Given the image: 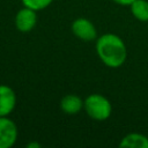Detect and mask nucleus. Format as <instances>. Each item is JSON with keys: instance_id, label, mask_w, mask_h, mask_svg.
Listing matches in <instances>:
<instances>
[{"instance_id": "f257e3e1", "label": "nucleus", "mask_w": 148, "mask_h": 148, "mask_svg": "<svg viewBox=\"0 0 148 148\" xmlns=\"http://www.w3.org/2000/svg\"><path fill=\"white\" fill-rule=\"evenodd\" d=\"M96 52L101 61L110 68H118L123 66L127 58L126 45L116 34H104L97 37Z\"/></svg>"}, {"instance_id": "f03ea898", "label": "nucleus", "mask_w": 148, "mask_h": 148, "mask_svg": "<svg viewBox=\"0 0 148 148\" xmlns=\"http://www.w3.org/2000/svg\"><path fill=\"white\" fill-rule=\"evenodd\" d=\"M83 109L91 119L97 121L106 120L112 113L110 101L101 94H90L83 101Z\"/></svg>"}, {"instance_id": "7ed1b4c3", "label": "nucleus", "mask_w": 148, "mask_h": 148, "mask_svg": "<svg viewBox=\"0 0 148 148\" xmlns=\"http://www.w3.org/2000/svg\"><path fill=\"white\" fill-rule=\"evenodd\" d=\"M17 126L10 118L0 117V148H10L17 140Z\"/></svg>"}, {"instance_id": "20e7f679", "label": "nucleus", "mask_w": 148, "mask_h": 148, "mask_svg": "<svg viewBox=\"0 0 148 148\" xmlns=\"http://www.w3.org/2000/svg\"><path fill=\"white\" fill-rule=\"evenodd\" d=\"M73 35L84 42H91L97 38V30L91 21L86 17H77L72 23Z\"/></svg>"}, {"instance_id": "39448f33", "label": "nucleus", "mask_w": 148, "mask_h": 148, "mask_svg": "<svg viewBox=\"0 0 148 148\" xmlns=\"http://www.w3.org/2000/svg\"><path fill=\"white\" fill-rule=\"evenodd\" d=\"M14 23H15V27L18 31L29 32L37 24V12L31 9V8L23 6V8H21L16 13L15 18H14Z\"/></svg>"}, {"instance_id": "423d86ee", "label": "nucleus", "mask_w": 148, "mask_h": 148, "mask_svg": "<svg viewBox=\"0 0 148 148\" xmlns=\"http://www.w3.org/2000/svg\"><path fill=\"white\" fill-rule=\"evenodd\" d=\"M16 106V94L13 88L0 84V117L9 116Z\"/></svg>"}, {"instance_id": "0eeeda50", "label": "nucleus", "mask_w": 148, "mask_h": 148, "mask_svg": "<svg viewBox=\"0 0 148 148\" xmlns=\"http://www.w3.org/2000/svg\"><path fill=\"white\" fill-rule=\"evenodd\" d=\"M60 108L66 114H76L83 109V101L75 94H68L61 98Z\"/></svg>"}, {"instance_id": "6e6552de", "label": "nucleus", "mask_w": 148, "mask_h": 148, "mask_svg": "<svg viewBox=\"0 0 148 148\" xmlns=\"http://www.w3.org/2000/svg\"><path fill=\"white\" fill-rule=\"evenodd\" d=\"M120 148H148V136L141 133H128L119 142Z\"/></svg>"}, {"instance_id": "1a4fd4ad", "label": "nucleus", "mask_w": 148, "mask_h": 148, "mask_svg": "<svg viewBox=\"0 0 148 148\" xmlns=\"http://www.w3.org/2000/svg\"><path fill=\"white\" fill-rule=\"evenodd\" d=\"M131 13L132 15L141 21V22H148V1L147 0H134L131 5Z\"/></svg>"}, {"instance_id": "9d476101", "label": "nucleus", "mask_w": 148, "mask_h": 148, "mask_svg": "<svg viewBox=\"0 0 148 148\" xmlns=\"http://www.w3.org/2000/svg\"><path fill=\"white\" fill-rule=\"evenodd\" d=\"M21 1L24 7H28L36 12H39V10H43L46 7H49L53 0H21Z\"/></svg>"}, {"instance_id": "9b49d317", "label": "nucleus", "mask_w": 148, "mask_h": 148, "mask_svg": "<svg viewBox=\"0 0 148 148\" xmlns=\"http://www.w3.org/2000/svg\"><path fill=\"white\" fill-rule=\"evenodd\" d=\"M112 1L120 5V6H130L134 0H112Z\"/></svg>"}, {"instance_id": "f8f14e48", "label": "nucleus", "mask_w": 148, "mask_h": 148, "mask_svg": "<svg viewBox=\"0 0 148 148\" xmlns=\"http://www.w3.org/2000/svg\"><path fill=\"white\" fill-rule=\"evenodd\" d=\"M39 147H40V145L37 142H30L27 145V148H39Z\"/></svg>"}]
</instances>
